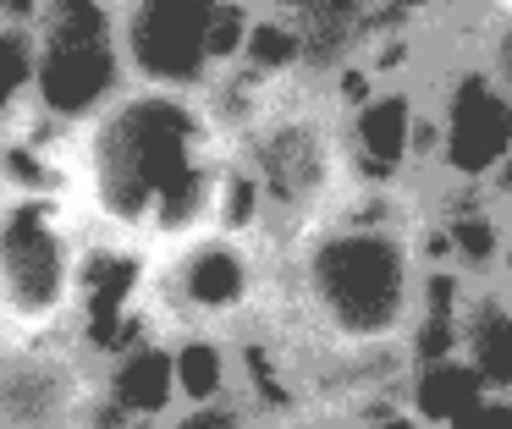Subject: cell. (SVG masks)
I'll return each mask as SVG.
<instances>
[{
    "mask_svg": "<svg viewBox=\"0 0 512 429\" xmlns=\"http://www.w3.org/2000/svg\"><path fill=\"white\" fill-rule=\"evenodd\" d=\"M232 138L204 94L127 83L72 132V204L89 237L166 253L215 231Z\"/></svg>",
    "mask_w": 512,
    "mask_h": 429,
    "instance_id": "1",
    "label": "cell"
},
{
    "mask_svg": "<svg viewBox=\"0 0 512 429\" xmlns=\"http://www.w3.org/2000/svg\"><path fill=\"white\" fill-rule=\"evenodd\" d=\"M83 242H89V226L72 198L0 204V347L67 336Z\"/></svg>",
    "mask_w": 512,
    "mask_h": 429,
    "instance_id": "2",
    "label": "cell"
},
{
    "mask_svg": "<svg viewBox=\"0 0 512 429\" xmlns=\"http://www.w3.org/2000/svg\"><path fill=\"white\" fill-rule=\"evenodd\" d=\"M424 88V187H485L512 154V88L474 39L430 50Z\"/></svg>",
    "mask_w": 512,
    "mask_h": 429,
    "instance_id": "3",
    "label": "cell"
},
{
    "mask_svg": "<svg viewBox=\"0 0 512 429\" xmlns=\"http://www.w3.org/2000/svg\"><path fill=\"white\" fill-rule=\"evenodd\" d=\"M270 264L276 253L259 237L237 231H199L177 248L149 259V325L160 341L182 330H215L243 336L265 319L270 303Z\"/></svg>",
    "mask_w": 512,
    "mask_h": 429,
    "instance_id": "4",
    "label": "cell"
},
{
    "mask_svg": "<svg viewBox=\"0 0 512 429\" xmlns=\"http://www.w3.org/2000/svg\"><path fill=\"white\" fill-rule=\"evenodd\" d=\"M342 160L353 187H424V88L419 77L375 83L342 116Z\"/></svg>",
    "mask_w": 512,
    "mask_h": 429,
    "instance_id": "5",
    "label": "cell"
},
{
    "mask_svg": "<svg viewBox=\"0 0 512 429\" xmlns=\"http://www.w3.org/2000/svg\"><path fill=\"white\" fill-rule=\"evenodd\" d=\"M94 363L67 336L0 347V429H78Z\"/></svg>",
    "mask_w": 512,
    "mask_h": 429,
    "instance_id": "6",
    "label": "cell"
},
{
    "mask_svg": "<svg viewBox=\"0 0 512 429\" xmlns=\"http://www.w3.org/2000/svg\"><path fill=\"white\" fill-rule=\"evenodd\" d=\"M457 358L485 396L512 402V297L501 286H474L457 319Z\"/></svg>",
    "mask_w": 512,
    "mask_h": 429,
    "instance_id": "7",
    "label": "cell"
},
{
    "mask_svg": "<svg viewBox=\"0 0 512 429\" xmlns=\"http://www.w3.org/2000/svg\"><path fill=\"white\" fill-rule=\"evenodd\" d=\"M171 347V385H177V407H210L237 396V347L232 336L215 330H182L166 341Z\"/></svg>",
    "mask_w": 512,
    "mask_h": 429,
    "instance_id": "8",
    "label": "cell"
},
{
    "mask_svg": "<svg viewBox=\"0 0 512 429\" xmlns=\"http://www.w3.org/2000/svg\"><path fill=\"white\" fill-rule=\"evenodd\" d=\"M34 77H39V33L28 22L0 17V127L34 105Z\"/></svg>",
    "mask_w": 512,
    "mask_h": 429,
    "instance_id": "9",
    "label": "cell"
},
{
    "mask_svg": "<svg viewBox=\"0 0 512 429\" xmlns=\"http://www.w3.org/2000/svg\"><path fill=\"white\" fill-rule=\"evenodd\" d=\"M325 429H435V424L413 413V407L402 402V391H386V396L358 402L353 413H342L336 424H325Z\"/></svg>",
    "mask_w": 512,
    "mask_h": 429,
    "instance_id": "10",
    "label": "cell"
},
{
    "mask_svg": "<svg viewBox=\"0 0 512 429\" xmlns=\"http://www.w3.org/2000/svg\"><path fill=\"white\" fill-rule=\"evenodd\" d=\"M160 429H259V418L248 413L243 396H232V402H210V407H177Z\"/></svg>",
    "mask_w": 512,
    "mask_h": 429,
    "instance_id": "11",
    "label": "cell"
},
{
    "mask_svg": "<svg viewBox=\"0 0 512 429\" xmlns=\"http://www.w3.org/2000/svg\"><path fill=\"white\" fill-rule=\"evenodd\" d=\"M485 198L501 209V215H507V226H512V154L496 165V171H490V182H485Z\"/></svg>",
    "mask_w": 512,
    "mask_h": 429,
    "instance_id": "12",
    "label": "cell"
},
{
    "mask_svg": "<svg viewBox=\"0 0 512 429\" xmlns=\"http://www.w3.org/2000/svg\"><path fill=\"white\" fill-rule=\"evenodd\" d=\"M490 286H501V292L512 297V231H507V248H501V264H496V281Z\"/></svg>",
    "mask_w": 512,
    "mask_h": 429,
    "instance_id": "13",
    "label": "cell"
},
{
    "mask_svg": "<svg viewBox=\"0 0 512 429\" xmlns=\"http://www.w3.org/2000/svg\"><path fill=\"white\" fill-rule=\"evenodd\" d=\"M259 429H265V424H259Z\"/></svg>",
    "mask_w": 512,
    "mask_h": 429,
    "instance_id": "14",
    "label": "cell"
}]
</instances>
